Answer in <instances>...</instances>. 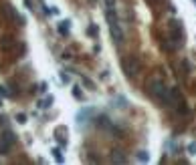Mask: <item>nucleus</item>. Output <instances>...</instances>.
<instances>
[{
  "label": "nucleus",
  "instance_id": "20e7f679",
  "mask_svg": "<svg viewBox=\"0 0 196 165\" xmlns=\"http://www.w3.org/2000/svg\"><path fill=\"white\" fill-rule=\"evenodd\" d=\"M123 71L128 77H137V75L142 73V61L140 57H128L123 61Z\"/></svg>",
  "mask_w": 196,
  "mask_h": 165
},
{
  "label": "nucleus",
  "instance_id": "412c9836",
  "mask_svg": "<svg viewBox=\"0 0 196 165\" xmlns=\"http://www.w3.org/2000/svg\"><path fill=\"white\" fill-rule=\"evenodd\" d=\"M0 95H2V97H8V91H6V87H0Z\"/></svg>",
  "mask_w": 196,
  "mask_h": 165
},
{
  "label": "nucleus",
  "instance_id": "f257e3e1",
  "mask_svg": "<svg viewBox=\"0 0 196 165\" xmlns=\"http://www.w3.org/2000/svg\"><path fill=\"white\" fill-rule=\"evenodd\" d=\"M148 93L156 99L158 103H162V107H168V97H170V87H168L164 79H152V81L146 85Z\"/></svg>",
  "mask_w": 196,
  "mask_h": 165
},
{
  "label": "nucleus",
  "instance_id": "4468645a",
  "mask_svg": "<svg viewBox=\"0 0 196 165\" xmlns=\"http://www.w3.org/2000/svg\"><path fill=\"white\" fill-rule=\"evenodd\" d=\"M87 34H89V36H97V34H99V28H97L95 24H91V26L87 28Z\"/></svg>",
  "mask_w": 196,
  "mask_h": 165
},
{
  "label": "nucleus",
  "instance_id": "1a4fd4ad",
  "mask_svg": "<svg viewBox=\"0 0 196 165\" xmlns=\"http://www.w3.org/2000/svg\"><path fill=\"white\" fill-rule=\"evenodd\" d=\"M111 161H115V163H125V161H128V157H125V155H121V151H113Z\"/></svg>",
  "mask_w": 196,
  "mask_h": 165
},
{
  "label": "nucleus",
  "instance_id": "7ed1b4c3",
  "mask_svg": "<svg viewBox=\"0 0 196 165\" xmlns=\"http://www.w3.org/2000/svg\"><path fill=\"white\" fill-rule=\"evenodd\" d=\"M170 50H176L184 44V30H182V22L180 20H172L170 22Z\"/></svg>",
  "mask_w": 196,
  "mask_h": 165
},
{
  "label": "nucleus",
  "instance_id": "f3484780",
  "mask_svg": "<svg viewBox=\"0 0 196 165\" xmlns=\"http://www.w3.org/2000/svg\"><path fill=\"white\" fill-rule=\"evenodd\" d=\"M83 82H85V85H87V87H89V89H91V91H95V82H93V81H91V79H87V77H83Z\"/></svg>",
  "mask_w": 196,
  "mask_h": 165
},
{
  "label": "nucleus",
  "instance_id": "9b49d317",
  "mask_svg": "<svg viewBox=\"0 0 196 165\" xmlns=\"http://www.w3.org/2000/svg\"><path fill=\"white\" fill-rule=\"evenodd\" d=\"M53 101H55V99H53V95H51V97H47L44 101H40V103H39V107H40V109H49L51 105H53Z\"/></svg>",
  "mask_w": 196,
  "mask_h": 165
},
{
  "label": "nucleus",
  "instance_id": "423d86ee",
  "mask_svg": "<svg viewBox=\"0 0 196 165\" xmlns=\"http://www.w3.org/2000/svg\"><path fill=\"white\" fill-rule=\"evenodd\" d=\"M182 105V95H180V89L176 87H170V97H168V107H180Z\"/></svg>",
  "mask_w": 196,
  "mask_h": 165
},
{
  "label": "nucleus",
  "instance_id": "ddd939ff",
  "mask_svg": "<svg viewBox=\"0 0 196 165\" xmlns=\"http://www.w3.org/2000/svg\"><path fill=\"white\" fill-rule=\"evenodd\" d=\"M73 97L77 99V101H83V93H81L79 87H73Z\"/></svg>",
  "mask_w": 196,
  "mask_h": 165
},
{
  "label": "nucleus",
  "instance_id": "6ab92c4d",
  "mask_svg": "<svg viewBox=\"0 0 196 165\" xmlns=\"http://www.w3.org/2000/svg\"><path fill=\"white\" fill-rule=\"evenodd\" d=\"M61 81H63V82H71V77L65 75V73H61Z\"/></svg>",
  "mask_w": 196,
  "mask_h": 165
},
{
  "label": "nucleus",
  "instance_id": "f03ea898",
  "mask_svg": "<svg viewBox=\"0 0 196 165\" xmlns=\"http://www.w3.org/2000/svg\"><path fill=\"white\" fill-rule=\"evenodd\" d=\"M105 18H107V24H109V32H111L113 44L121 46V44H123V30H121V24H119V18H117L115 8H107Z\"/></svg>",
  "mask_w": 196,
  "mask_h": 165
},
{
  "label": "nucleus",
  "instance_id": "a211bd4d",
  "mask_svg": "<svg viewBox=\"0 0 196 165\" xmlns=\"http://www.w3.org/2000/svg\"><path fill=\"white\" fill-rule=\"evenodd\" d=\"M188 153H190V155H196V141H192L190 145H188Z\"/></svg>",
  "mask_w": 196,
  "mask_h": 165
},
{
  "label": "nucleus",
  "instance_id": "aec40b11",
  "mask_svg": "<svg viewBox=\"0 0 196 165\" xmlns=\"http://www.w3.org/2000/svg\"><path fill=\"white\" fill-rule=\"evenodd\" d=\"M105 6L107 8H115V0H105Z\"/></svg>",
  "mask_w": 196,
  "mask_h": 165
},
{
  "label": "nucleus",
  "instance_id": "0eeeda50",
  "mask_svg": "<svg viewBox=\"0 0 196 165\" xmlns=\"http://www.w3.org/2000/svg\"><path fill=\"white\" fill-rule=\"evenodd\" d=\"M8 14H10V18H12V22H16V24H20V26L25 24V18H22V16H20L12 6H8Z\"/></svg>",
  "mask_w": 196,
  "mask_h": 165
},
{
  "label": "nucleus",
  "instance_id": "6e6552de",
  "mask_svg": "<svg viewBox=\"0 0 196 165\" xmlns=\"http://www.w3.org/2000/svg\"><path fill=\"white\" fill-rule=\"evenodd\" d=\"M69 24H71L69 20H63V22H59V28H57V30H59L61 36H67V34H69V30H71V26H69Z\"/></svg>",
  "mask_w": 196,
  "mask_h": 165
},
{
  "label": "nucleus",
  "instance_id": "4be33fe9",
  "mask_svg": "<svg viewBox=\"0 0 196 165\" xmlns=\"http://www.w3.org/2000/svg\"><path fill=\"white\" fill-rule=\"evenodd\" d=\"M194 2H196V0H194Z\"/></svg>",
  "mask_w": 196,
  "mask_h": 165
},
{
  "label": "nucleus",
  "instance_id": "2eb2a0df",
  "mask_svg": "<svg viewBox=\"0 0 196 165\" xmlns=\"http://www.w3.org/2000/svg\"><path fill=\"white\" fill-rule=\"evenodd\" d=\"M0 46H2V50H10V49H12V40H10V38H6L4 42L0 44Z\"/></svg>",
  "mask_w": 196,
  "mask_h": 165
},
{
  "label": "nucleus",
  "instance_id": "39448f33",
  "mask_svg": "<svg viewBox=\"0 0 196 165\" xmlns=\"http://www.w3.org/2000/svg\"><path fill=\"white\" fill-rule=\"evenodd\" d=\"M14 141H16V137L12 135L10 131L4 133V135H2V139H0V155H8V151L12 149Z\"/></svg>",
  "mask_w": 196,
  "mask_h": 165
},
{
  "label": "nucleus",
  "instance_id": "f8f14e48",
  "mask_svg": "<svg viewBox=\"0 0 196 165\" xmlns=\"http://www.w3.org/2000/svg\"><path fill=\"white\" fill-rule=\"evenodd\" d=\"M137 161H142V163L150 161V153L148 151H137Z\"/></svg>",
  "mask_w": 196,
  "mask_h": 165
},
{
  "label": "nucleus",
  "instance_id": "dca6fc26",
  "mask_svg": "<svg viewBox=\"0 0 196 165\" xmlns=\"http://www.w3.org/2000/svg\"><path fill=\"white\" fill-rule=\"evenodd\" d=\"M26 119H29V117H26L25 113H18V115H16V121H18L20 125H25V123H26Z\"/></svg>",
  "mask_w": 196,
  "mask_h": 165
},
{
  "label": "nucleus",
  "instance_id": "9d476101",
  "mask_svg": "<svg viewBox=\"0 0 196 165\" xmlns=\"http://www.w3.org/2000/svg\"><path fill=\"white\" fill-rule=\"evenodd\" d=\"M51 153H53V157H55V161H57V163H63V161H65V157H63V153H61L59 147H53V151H51Z\"/></svg>",
  "mask_w": 196,
  "mask_h": 165
}]
</instances>
